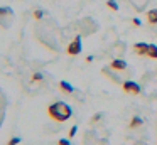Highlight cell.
Masks as SVG:
<instances>
[{"mask_svg": "<svg viewBox=\"0 0 157 145\" xmlns=\"http://www.w3.org/2000/svg\"><path fill=\"white\" fill-rule=\"evenodd\" d=\"M81 49H83L81 47V36H76L68 46V54L69 56H78L81 52Z\"/></svg>", "mask_w": 157, "mask_h": 145, "instance_id": "7a4b0ae2", "label": "cell"}, {"mask_svg": "<svg viewBox=\"0 0 157 145\" xmlns=\"http://www.w3.org/2000/svg\"><path fill=\"white\" fill-rule=\"evenodd\" d=\"M34 17H36V19H37V20H41L42 17H44V10L37 9V10H36V12H34Z\"/></svg>", "mask_w": 157, "mask_h": 145, "instance_id": "4fadbf2b", "label": "cell"}, {"mask_svg": "<svg viewBox=\"0 0 157 145\" xmlns=\"http://www.w3.org/2000/svg\"><path fill=\"white\" fill-rule=\"evenodd\" d=\"M32 79H34V81H41L42 79V74L41 73H34V74H32Z\"/></svg>", "mask_w": 157, "mask_h": 145, "instance_id": "9a60e30c", "label": "cell"}, {"mask_svg": "<svg viewBox=\"0 0 157 145\" xmlns=\"http://www.w3.org/2000/svg\"><path fill=\"white\" fill-rule=\"evenodd\" d=\"M133 51H135L139 56H147L149 44H147V42H135V44H133Z\"/></svg>", "mask_w": 157, "mask_h": 145, "instance_id": "277c9868", "label": "cell"}, {"mask_svg": "<svg viewBox=\"0 0 157 145\" xmlns=\"http://www.w3.org/2000/svg\"><path fill=\"white\" fill-rule=\"evenodd\" d=\"M140 125H142V118L140 116H133L132 118V121H130V128H137V127H140Z\"/></svg>", "mask_w": 157, "mask_h": 145, "instance_id": "8fae6325", "label": "cell"}, {"mask_svg": "<svg viewBox=\"0 0 157 145\" xmlns=\"http://www.w3.org/2000/svg\"><path fill=\"white\" fill-rule=\"evenodd\" d=\"M76 132H78V127H73L71 130H69V137H75V135H76Z\"/></svg>", "mask_w": 157, "mask_h": 145, "instance_id": "e0dca14e", "label": "cell"}, {"mask_svg": "<svg viewBox=\"0 0 157 145\" xmlns=\"http://www.w3.org/2000/svg\"><path fill=\"white\" fill-rule=\"evenodd\" d=\"M147 56H149L150 59H157V46H154V44H149V51H147Z\"/></svg>", "mask_w": 157, "mask_h": 145, "instance_id": "9c48e42d", "label": "cell"}, {"mask_svg": "<svg viewBox=\"0 0 157 145\" xmlns=\"http://www.w3.org/2000/svg\"><path fill=\"white\" fill-rule=\"evenodd\" d=\"M101 118H103V115L101 113H98V115H95V116H93V123H95V121H98V120H101Z\"/></svg>", "mask_w": 157, "mask_h": 145, "instance_id": "ac0fdd59", "label": "cell"}, {"mask_svg": "<svg viewBox=\"0 0 157 145\" xmlns=\"http://www.w3.org/2000/svg\"><path fill=\"white\" fill-rule=\"evenodd\" d=\"M103 74H105V76H108L110 79H112V81H115V83H122L118 76H115V74H112V73H110V69H108V67H105V69H103Z\"/></svg>", "mask_w": 157, "mask_h": 145, "instance_id": "30bf717a", "label": "cell"}, {"mask_svg": "<svg viewBox=\"0 0 157 145\" xmlns=\"http://www.w3.org/2000/svg\"><path fill=\"white\" fill-rule=\"evenodd\" d=\"M125 93H132V94H139L140 93V84H137L135 81H125L122 84Z\"/></svg>", "mask_w": 157, "mask_h": 145, "instance_id": "3957f363", "label": "cell"}, {"mask_svg": "<svg viewBox=\"0 0 157 145\" xmlns=\"http://www.w3.org/2000/svg\"><path fill=\"white\" fill-rule=\"evenodd\" d=\"M48 113H49V116H51L54 121L63 123V121H66V120L71 118L73 110H71L69 105L64 103V101H56V103H52L51 106L48 108Z\"/></svg>", "mask_w": 157, "mask_h": 145, "instance_id": "6da1fadb", "label": "cell"}, {"mask_svg": "<svg viewBox=\"0 0 157 145\" xmlns=\"http://www.w3.org/2000/svg\"><path fill=\"white\" fill-rule=\"evenodd\" d=\"M133 25L139 27V25H140V20H139V19H133Z\"/></svg>", "mask_w": 157, "mask_h": 145, "instance_id": "d6986e66", "label": "cell"}, {"mask_svg": "<svg viewBox=\"0 0 157 145\" xmlns=\"http://www.w3.org/2000/svg\"><path fill=\"white\" fill-rule=\"evenodd\" d=\"M110 67L115 69V71H123V69H127V63L122 59H113L112 64H110Z\"/></svg>", "mask_w": 157, "mask_h": 145, "instance_id": "5b68a950", "label": "cell"}, {"mask_svg": "<svg viewBox=\"0 0 157 145\" xmlns=\"http://www.w3.org/2000/svg\"><path fill=\"white\" fill-rule=\"evenodd\" d=\"M14 15V12H12V9H9V7H0V19H5V17H10ZM0 24H2V20H0Z\"/></svg>", "mask_w": 157, "mask_h": 145, "instance_id": "52a82bcc", "label": "cell"}, {"mask_svg": "<svg viewBox=\"0 0 157 145\" xmlns=\"http://www.w3.org/2000/svg\"><path fill=\"white\" fill-rule=\"evenodd\" d=\"M19 142H21V138H19V137H12L10 140H9V143H7V145H17Z\"/></svg>", "mask_w": 157, "mask_h": 145, "instance_id": "5bb4252c", "label": "cell"}, {"mask_svg": "<svg viewBox=\"0 0 157 145\" xmlns=\"http://www.w3.org/2000/svg\"><path fill=\"white\" fill-rule=\"evenodd\" d=\"M147 22L149 24H157V9H152L147 12Z\"/></svg>", "mask_w": 157, "mask_h": 145, "instance_id": "ba28073f", "label": "cell"}, {"mask_svg": "<svg viewBox=\"0 0 157 145\" xmlns=\"http://www.w3.org/2000/svg\"><path fill=\"white\" fill-rule=\"evenodd\" d=\"M106 5H108V9H112V10H118V5H117L115 0H108V2H106Z\"/></svg>", "mask_w": 157, "mask_h": 145, "instance_id": "7c38bea8", "label": "cell"}, {"mask_svg": "<svg viewBox=\"0 0 157 145\" xmlns=\"http://www.w3.org/2000/svg\"><path fill=\"white\" fill-rule=\"evenodd\" d=\"M2 121H4V118H2V116H0V127H2Z\"/></svg>", "mask_w": 157, "mask_h": 145, "instance_id": "ffe728a7", "label": "cell"}, {"mask_svg": "<svg viewBox=\"0 0 157 145\" xmlns=\"http://www.w3.org/2000/svg\"><path fill=\"white\" fill-rule=\"evenodd\" d=\"M58 145H71V143H69L68 138H61V140L58 142Z\"/></svg>", "mask_w": 157, "mask_h": 145, "instance_id": "2e32d148", "label": "cell"}, {"mask_svg": "<svg viewBox=\"0 0 157 145\" xmlns=\"http://www.w3.org/2000/svg\"><path fill=\"white\" fill-rule=\"evenodd\" d=\"M59 88H61L63 91H66L68 94H73V93H75V88H73L71 84L68 83V81H64V79H63V81H59Z\"/></svg>", "mask_w": 157, "mask_h": 145, "instance_id": "8992f818", "label": "cell"}]
</instances>
